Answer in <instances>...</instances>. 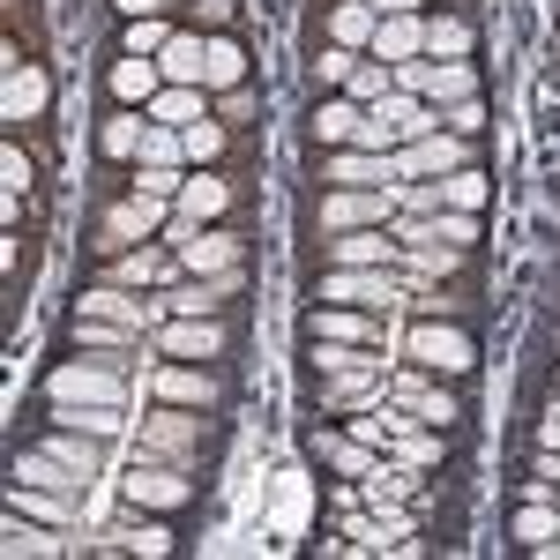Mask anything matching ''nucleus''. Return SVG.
<instances>
[{"instance_id":"4468645a","label":"nucleus","mask_w":560,"mask_h":560,"mask_svg":"<svg viewBox=\"0 0 560 560\" xmlns=\"http://www.w3.org/2000/svg\"><path fill=\"white\" fill-rule=\"evenodd\" d=\"M179 269V255H165V247H128V255H105V284H165Z\"/></svg>"},{"instance_id":"a878e982","label":"nucleus","mask_w":560,"mask_h":560,"mask_svg":"<svg viewBox=\"0 0 560 560\" xmlns=\"http://www.w3.org/2000/svg\"><path fill=\"white\" fill-rule=\"evenodd\" d=\"M52 427H75V433L113 441V433H128V419H120V404H52Z\"/></svg>"},{"instance_id":"473e14b6","label":"nucleus","mask_w":560,"mask_h":560,"mask_svg":"<svg viewBox=\"0 0 560 560\" xmlns=\"http://www.w3.org/2000/svg\"><path fill=\"white\" fill-rule=\"evenodd\" d=\"M388 90H396V68H388V60H374V52H366V60H359V68H351L345 97H351V105H382Z\"/></svg>"},{"instance_id":"ea45409f","label":"nucleus","mask_w":560,"mask_h":560,"mask_svg":"<svg viewBox=\"0 0 560 560\" xmlns=\"http://www.w3.org/2000/svg\"><path fill=\"white\" fill-rule=\"evenodd\" d=\"M396 217H441V179H396Z\"/></svg>"},{"instance_id":"2f4dec72","label":"nucleus","mask_w":560,"mask_h":560,"mask_svg":"<svg viewBox=\"0 0 560 560\" xmlns=\"http://www.w3.org/2000/svg\"><path fill=\"white\" fill-rule=\"evenodd\" d=\"M471 52V23L464 15H427V60H464Z\"/></svg>"},{"instance_id":"c756f323","label":"nucleus","mask_w":560,"mask_h":560,"mask_svg":"<svg viewBox=\"0 0 560 560\" xmlns=\"http://www.w3.org/2000/svg\"><path fill=\"white\" fill-rule=\"evenodd\" d=\"M142 135H150V113H113V120H105V128H97V150H105V158H142Z\"/></svg>"},{"instance_id":"a19ab883","label":"nucleus","mask_w":560,"mask_h":560,"mask_svg":"<svg viewBox=\"0 0 560 560\" xmlns=\"http://www.w3.org/2000/svg\"><path fill=\"white\" fill-rule=\"evenodd\" d=\"M388 404H396V396H388ZM404 411H419V419L441 427V433H448V419H464V411H456V396H448V388H433V382H419V396H411Z\"/></svg>"},{"instance_id":"864d4df0","label":"nucleus","mask_w":560,"mask_h":560,"mask_svg":"<svg viewBox=\"0 0 560 560\" xmlns=\"http://www.w3.org/2000/svg\"><path fill=\"white\" fill-rule=\"evenodd\" d=\"M217 113L224 120H247V90H217Z\"/></svg>"},{"instance_id":"bb28decb","label":"nucleus","mask_w":560,"mask_h":560,"mask_svg":"<svg viewBox=\"0 0 560 560\" xmlns=\"http://www.w3.org/2000/svg\"><path fill=\"white\" fill-rule=\"evenodd\" d=\"M45 448L68 464V471H83V478H97L105 471V448H97V433H75V427H52L45 433Z\"/></svg>"},{"instance_id":"09e8293b","label":"nucleus","mask_w":560,"mask_h":560,"mask_svg":"<svg viewBox=\"0 0 560 560\" xmlns=\"http://www.w3.org/2000/svg\"><path fill=\"white\" fill-rule=\"evenodd\" d=\"M441 128H448V135H478V128H486V105H478V97H456V105H441Z\"/></svg>"},{"instance_id":"c85d7f7f","label":"nucleus","mask_w":560,"mask_h":560,"mask_svg":"<svg viewBox=\"0 0 560 560\" xmlns=\"http://www.w3.org/2000/svg\"><path fill=\"white\" fill-rule=\"evenodd\" d=\"M158 68H165V83H195V90H210V83H202V68H210V45H202V38H173L165 52H158Z\"/></svg>"},{"instance_id":"37998d69","label":"nucleus","mask_w":560,"mask_h":560,"mask_svg":"<svg viewBox=\"0 0 560 560\" xmlns=\"http://www.w3.org/2000/svg\"><path fill=\"white\" fill-rule=\"evenodd\" d=\"M478 202H486V179H478L471 165H464V173H448V179H441V210H478Z\"/></svg>"},{"instance_id":"58836bf2","label":"nucleus","mask_w":560,"mask_h":560,"mask_svg":"<svg viewBox=\"0 0 560 560\" xmlns=\"http://www.w3.org/2000/svg\"><path fill=\"white\" fill-rule=\"evenodd\" d=\"M240 75H247V52L232 38H210V68H202V83L210 90H240Z\"/></svg>"},{"instance_id":"a211bd4d","label":"nucleus","mask_w":560,"mask_h":560,"mask_svg":"<svg viewBox=\"0 0 560 560\" xmlns=\"http://www.w3.org/2000/svg\"><path fill=\"white\" fill-rule=\"evenodd\" d=\"M359 120H366V105H351L345 90H337V97H322V105H314V142H322V150H351Z\"/></svg>"},{"instance_id":"603ef678","label":"nucleus","mask_w":560,"mask_h":560,"mask_svg":"<svg viewBox=\"0 0 560 560\" xmlns=\"http://www.w3.org/2000/svg\"><path fill=\"white\" fill-rule=\"evenodd\" d=\"M120 538H128L135 553H165V546H173V538H165V530H158V523H142V530H120Z\"/></svg>"},{"instance_id":"9b49d317","label":"nucleus","mask_w":560,"mask_h":560,"mask_svg":"<svg viewBox=\"0 0 560 560\" xmlns=\"http://www.w3.org/2000/svg\"><path fill=\"white\" fill-rule=\"evenodd\" d=\"M396 501H427V471H411V464L382 456L374 471L359 478V509H396Z\"/></svg>"},{"instance_id":"1a4fd4ad","label":"nucleus","mask_w":560,"mask_h":560,"mask_svg":"<svg viewBox=\"0 0 560 560\" xmlns=\"http://www.w3.org/2000/svg\"><path fill=\"white\" fill-rule=\"evenodd\" d=\"M195 441H202V419L187 404H165L158 419H142V456H165V464H195Z\"/></svg>"},{"instance_id":"6ab92c4d","label":"nucleus","mask_w":560,"mask_h":560,"mask_svg":"<svg viewBox=\"0 0 560 560\" xmlns=\"http://www.w3.org/2000/svg\"><path fill=\"white\" fill-rule=\"evenodd\" d=\"M247 247L232 240V232H195L187 247H179V269H195V277H210V269H240Z\"/></svg>"},{"instance_id":"6e6d98bb","label":"nucleus","mask_w":560,"mask_h":560,"mask_svg":"<svg viewBox=\"0 0 560 560\" xmlns=\"http://www.w3.org/2000/svg\"><path fill=\"white\" fill-rule=\"evenodd\" d=\"M538 448H560V411L546 419V427H538Z\"/></svg>"},{"instance_id":"f257e3e1","label":"nucleus","mask_w":560,"mask_h":560,"mask_svg":"<svg viewBox=\"0 0 560 560\" xmlns=\"http://www.w3.org/2000/svg\"><path fill=\"white\" fill-rule=\"evenodd\" d=\"M165 224H173V202L165 195H128V202H113V210L97 217V247L105 255H128L142 240H158Z\"/></svg>"},{"instance_id":"423d86ee","label":"nucleus","mask_w":560,"mask_h":560,"mask_svg":"<svg viewBox=\"0 0 560 560\" xmlns=\"http://www.w3.org/2000/svg\"><path fill=\"white\" fill-rule=\"evenodd\" d=\"M128 509H179L195 486H187V464H165V456H135V471L120 478Z\"/></svg>"},{"instance_id":"f8f14e48","label":"nucleus","mask_w":560,"mask_h":560,"mask_svg":"<svg viewBox=\"0 0 560 560\" xmlns=\"http://www.w3.org/2000/svg\"><path fill=\"white\" fill-rule=\"evenodd\" d=\"M374 404H388V374H382V366L329 374V388H322V411H374Z\"/></svg>"},{"instance_id":"4c0bfd02","label":"nucleus","mask_w":560,"mask_h":560,"mask_svg":"<svg viewBox=\"0 0 560 560\" xmlns=\"http://www.w3.org/2000/svg\"><path fill=\"white\" fill-rule=\"evenodd\" d=\"M142 329H120V322H97V314H75V345L83 351H128Z\"/></svg>"},{"instance_id":"0eeeda50","label":"nucleus","mask_w":560,"mask_h":560,"mask_svg":"<svg viewBox=\"0 0 560 560\" xmlns=\"http://www.w3.org/2000/svg\"><path fill=\"white\" fill-rule=\"evenodd\" d=\"M396 187V179H388ZM388 187H329L322 195V232H359V224H388L396 217V195Z\"/></svg>"},{"instance_id":"cd10ccee","label":"nucleus","mask_w":560,"mask_h":560,"mask_svg":"<svg viewBox=\"0 0 560 560\" xmlns=\"http://www.w3.org/2000/svg\"><path fill=\"white\" fill-rule=\"evenodd\" d=\"M374 31H382V15H374L366 0H345V8L329 15V38L351 45V52H374Z\"/></svg>"},{"instance_id":"4be33fe9","label":"nucleus","mask_w":560,"mask_h":560,"mask_svg":"<svg viewBox=\"0 0 560 560\" xmlns=\"http://www.w3.org/2000/svg\"><path fill=\"white\" fill-rule=\"evenodd\" d=\"M158 90H165V68H158V60H135V52L113 60V97H120V105H150Z\"/></svg>"},{"instance_id":"de8ad7c7","label":"nucleus","mask_w":560,"mask_h":560,"mask_svg":"<svg viewBox=\"0 0 560 560\" xmlns=\"http://www.w3.org/2000/svg\"><path fill=\"white\" fill-rule=\"evenodd\" d=\"M45 546H52V538L38 530V516H15V509H8V553H45Z\"/></svg>"},{"instance_id":"39448f33","label":"nucleus","mask_w":560,"mask_h":560,"mask_svg":"<svg viewBox=\"0 0 560 560\" xmlns=\"http://www.w3.org/2000/svg\"><path fill=\"white\" fill-rule=\"evenodd\" d=\"M329 269H404V240L388 224H359V232H329Z\"/></svg>"},{"instance_id":"b1692460","label":"nucleus","mask_w":560,"mask_h":560,"mask_svg":"<svg viewBox=\"0 0 560 560\" xmlns=\"http://www.w3.org/2000/svg\"><path fill=\"white\" fill-rule=\"evenodd\" d=\"M456 269H464V247H441V240L404 247V277H411V284H448Z\"/></svg>"},{"instance_id":"dca6fc26","label":"nucleus","mask_w":560,"mask_h":560,"mask_svg":"<svg viewBox=\"0 0 560 560\" xmlns=\"http://www.w3.org/2000/svg\"><path fill=\"white\" fill-rule=\"evenodd\" d=\"M158 128H195V120H210V90H195V83H165L150 105H142Z\"/></svg>"},{"instance_id":"3c124183","label":"nucleus","mask_w":560,"mask_h":560,"mask_svg":"<svg viewBox=\"0 0 560 560\" xmlns=\"http://www.w3.org/2000/svg\"><path fill=\"white\" fill-rule=\"evenodd\" d=\"M0 179H8V195H23V179H31V158H23L15 142L0 150Z\"/></svg>"},{"instance_id":"4d7b16f0","label":"nucleus","mask_w":560,"mask_h":560,"mask_svg":"<svg viewBox=\"0 0 560 560\" xmlns=\"http://www.w3.org/2000/svg\"><path fill=\"white\" fill-rule=\"evenodd\" d=\"M165 0H120V15H158Z\"/></svg>"},{"instance_id":"ddd939ff","label":"nucleus","mask_w":560,"mask_h":560,"mask_svg":"<svg viewBox=\"0 0 560 560\" xmlns=\"http://www.w3.org/2000/svg\"><path fill=\"white\" fill-rule=\"evenodd\" d=\"M322 179L329 187H388L396 179V158H382V150H329L322 158Z\"/></svg>"},{"instance_id":"9d476101","label":"nucleus","mask_w":560,"mask_h":560,"mask_svg":"<svg viewBox=\"0 0 560 560\" xmlns=\"http://www.w3.org/2000/svg\"><path fill=\"white\" fill-rule=\"evenodd\" d=\"M45 396L52 404H120V374L113 366H52Z\"/></svg>"},{"instance_id":"7c9ffc66","label":"nucleus","mask_w":560,"mask_h":560,"mask_svg":"<svg viewBox=\"0 0 560 560\" xmlns=\"http://www.w3.org/2000/svg\"><path fill=\"white\" fill-rule=\"evenodd\" d=\"M314 448H322V456H329V464H337L345 478H366L374 464H382V448H366V441H351V433H322Z\"/></svg>"},{"instance_id":"f3484780","label":"nucleus","mask_w":560,"mask_h":560,"mask_svg":"<svg viewBox=\"0 0 560 560\" xmlns=\"http://www.w3.org/2000/svg\"><path fill=\"white\" fill-rule=\"evenodd\" d=\"M427 52V15H382V31H374V60H419Z\"/></svg>"},{"instance_id":"72a5a7b5","label":"nucleus","mask_w":560,"mask_h":560,"mask_svg":"<svg viewBox=\"0 0 560 560\" xmlns=\"http://www.w3.org/2000/svg\"><path fill=\"white\" fill-rule=\"evenodd\" d=\"M516 538L538 553V546H553L560 538V501H523L516 509Z\"/></svg>"},{"instance_id":"8fccbe9b","label":"nucleus","mask_w":560,"mask_h":560,"mask_svg":"<svg viewBox=\"0 0 560 560\" xmlns=\"http://www.w3.org/2000/svg\"><path fill=\"white\" fill-rule=\"evenodd\" d=\"M404 306H411L419 322H448V306H456V300H448L441 284H411V300H404Z\"/></svg>"},{"instance_id":"5fc2aeb1","label":"nucleus","mask_w":560,"mask_h":560,"mask_svg":"<svg viewBox=\"0 0 560 560\" xmlns=\"http://www.w3.org/2000/svg\"><path fill=\"white\" fill-rule=\"evenodd\" d=\"M374 15H419V0H366Z\"/></svg>"},{"instance_id":"7ed1b4c3","label":"nucleus","mask_w":560,"mask_h":560,"mask_svg":"<svg viewBox=\"0 0 560 560\" xmlns=\"http://www.w3.org/2000/svg\"><path fill=\"white\" fill-rule=\"evenodd\" d=\"M464 165H471V135H448V128H433L396 150V179H448Z\"/></svg>"},{"instance_id":"20e7f679","label":"nucleus","mask_w":560,"mask_h":560,"mask_svg":"<svg viewBox=\"0 0 560 560\" xmlns=\"http://www.w3.org/2000/svg\"><path fill=\"white\" fill-rule=\"evenodd\" d=\"M404 359H427L433 374H471V366H478V345L456 329V322H411Z\"/></svg>"},{"instance_id":"6e6552de","label":"nucleus","mask_w":560,"mask_h":560,"mask_svg":"<svg viewBox=\"0 0 560 560\" xmlns=\"http://www.w3.org/2000/svg\"><path fill=\"white\" fill-rule=\"evenodd\" d=\"M224 322L217 314H173L165 329H150V351H165V359H224Z\"/></svg>"},{"instance_id":"f704fd0d","label":"nucleus","mask_w":560,"mask_h":560,"mask_svg":"<svg viewBox=\"0 0 560 560\" xmlns=\"http://www.w3.org/2000/svg\"><path fill=\"white\" fill-rule=\"evenodd\" d=\"M8 509H15V516H38V523H68V493H52V486H23V478H15Z\"/></svg>"},{"instance_id":"c03bdc74","label":"nucleus","mask_w":560,"mask_h":560,"mask_svg":"<svg viewBox=\"0 0 560 560\" xmlns=\"http://www.w3.org/2000/svg\"><path fill=\"white\" fill-rule=\"evenodd\" d=\"M433 240H441V247H471L478 240V210H441L433 217Z\"/></svg>"},{"instance_id":"e433bc0d","label":"nucleus","mask_w":560,"mask_h":560,"mask_svg":"<svg viewBox=\"0 0 560 560\" xmlns=\"http://www.w3.org/2000/svg\"><path fill=\"white\" fill-rule=\"evenodd\" d=\"M173 38H179V31L165 23V15H128V45H120V52H135V60H158Z\"/></svg>"},{"instance_id":"79ce46f5","label":"nucleus","mask_w":560,"mask_h":560,"mask_svg":"<svg viewBox=\"0 0 560 560\" xmlns=\"http://www.w3.org/2000/svg\"><path fill=\"white\" fill-rule=\"evenodd\" d=\"M142 165H187V135L150 120V135H142Z\"/></svg>"},{"instance_id":"aec40b11","label":"nucleus","mask_w":560,"mask_h":560,"mask_svg":"<svg viewBox=\"0 0 560 560\" xmlns=\"http://www.w3.org/2000/svg\"><path fill=\"white\" fill-rule=\"evenodd\" d=\"M224 202H232V187L224 179H210V165H195V173L179 179V217H195V224H210V217H224Z\"/></svg>"},{"instance_id":"c9c22d12","label":"nucleus","mask_w":560,"mask_h":560,"mask_svg":"<svg viewBox=\"0 0 560 560\" xmlns=\"http://www.w3.org/2000/svg\"><path fill=\"white\" fill-rule=\"evenodd\" d=\"M388 456H396V464H411V471H433V464H441V427L396 433V441H388Z\"/></svg>"},{"instance_id":"5701e85b","label":"nucleus","mask_w":560,"mask_h":560,"mask_svg":"<svg viewBox=\"0 0 560 560\" xmlns=\"http://www.w3.org/2000/svg\"><path fill=\"white\" fill-rule=\"evenodd\" d=\"M306 329H314V337H337V345H382V322H366V314H351V306H314Z\"/></svg>"},{"instance_id":"a18cd8bd","label":"nucleus","mask_w":560,"mask_h":560,"mask_svg":"<svg viewBox=\"0 0 560 560\" xmlns=\"http://www.w3.org/2000/svg\"><path fill=\"white\" fill-rule=\"evenodd\" d=\"M179 135H187V165H217V150H224L217 120H195V128H179Z\"/></svg>"},{"instance_id":"f03ea898","label":"nucleus","mask_w":560,"mask_h":560,"mask_svg":"<svg viewBox=\"0 0 560 560\" xmlns=\"http://www.w3.org/2000/svg\"><path fill=\"white\" fill-rule=\"evenodd\" d=\"M322 300H337V306H374V314H388V306L411 300V277H404V269H329V277H322Z\"/></svg>"},{"instance_id":"412c9836","label":"nucleus","mask_w":560,"mask_h":560,"mask_svg":"<svg viewBox=\"0 0 560 560\" xmlns=\"http://www.w3.org/2000/svg\"><path fill=\"white\" fill-rule=\"evenodd\" d=\"M45 97H52L45 68H15V75H8V90H0V120H38Z\"/></svg>"},{"instance_id":"2eb2a0df","label":"nucleus","mask_w":560,"mask_h":560,"mask_svg":"<svg viewBox=\"0 0 560 560\" xmlns=\"http://www.w3.org/2000/svg\"><path fill=\"white\" fill-rule=\"evenodd\" d=\"M374 113H382L388 128H396V150H404V142H419V135H433V128H441V105H427V97H411V90H388V97L374 105Z\"/></svg>"},{"instance_id":"393cba45","label":"nucleus","mask_w":560,"mask_h":560,"mask_svg":"<svg viewBox=\"0 0 560 560\" xmlns=\"http://www.w3.org/2000/svg\"><path fill=\"white\" fill-rule=\"evenodd\" d=\"M158 396H165V404H187V411H210L217 382H210V374H195V366H158Z\"/></svg>"},{"instance_id":"49530a36","label":"nucleus","mask_w":560,"mask_h":560,"mask_svg":"<svg viewBox=\"0 0 560 560\" xmlns=\"http://www.w3.org/2000/svg\"><path fill=\"white\" fill-rule=\"evenodd\" d=\"M359 60H366V52H351V45H329V52L314 60V75H322V83H329V90H345V83H351V68H359Z\"/></svg>"}]
</instances>
